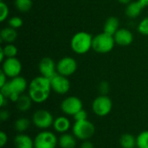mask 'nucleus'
Segmentation results:
<instances>
[{
	"instance_id": "obj_1",
	"label": "nucleus",
	"mask_w": 148,
	"mask_h": 148,
	"mask_svg": "<svg viewBox=\"0 0 148 148\" xmlns=\"http://www.w3.org/2000/svg\"><path fill=\"white\" fill-rule=\"evenodd\" d=\"M50 79L39 75L31 80L28 87V95L35 103H42L46 101L51 92Z\"/></svg>"
},
{
	"instance_id": "obj_2",
	"label": "nucleus",
	"mask_w": 148,
	"mask_h": 148,
	"mask_svg": "<svg viewBox=\"0 0 148 148\" xmlns=\"http://www.w3.org/2000/svg\"><path fill=\"white\" fill-rule=\"evenodd\" d=\"M93 36L86 31H79L75 33L70 41L72 50L78 55H84L92 49Z\"/></svg>"
},
{
	"instance_id": "obj_3",
	"label": "nucleus",
	"mask_w": 148,
	"mask_h": 148,
	"mask_svg": "<svg viewBox=\"0 0 148 148\" xmlns=\"http://www.w3.org/2000/svg\"><path fill=\"white\" fill-rule=\"evenodd\" d=\"M29 85L26 79L23 76H16L8 81L3 87L0 88V94L9 98L11 94L22 95L28 88Z\"/></svg>"
},
{
	"instance_id": "obj_4",
	"label": "nucleus",
	"mask_w": 148,
	"mask_h": 148,
	"mask_svg": "<svg viewBox=\"0 0 148 148\" xmlns=\"http://www.w3.org/2000/svg\"><path fill=\"white\" fill-rule=\"evenodd\" d=\"M115 45L114 36L101 32L93 37L92 49L100 54L110 52Z\"/></svg>"
},
{
	"instance_id": "obj_5",
	"label": "nucleus",
	"mask_w": 148,
	"mask_h": 148,
	"mask_svg": "<svg viewBox=\"0 0 148 148\" xmlns=\"http://www.w3.org/2000/svg\"><path fill=\"white\" fill-rule=\"evenodd\" d=\"M95 133V125L88 120L75 121L72 127V134L77 140H90Z\"/></svg>"
},
{
	"instance_id": "obj_6",
	"label": "nucleus",
	"mask_w": 148,
	"mask_h": 148,
	"mask_svg": "<svg viewBox=\"0 0 148 148\" xmlns=\"http://www.w3.org/2000/svg\"><path fill=\"white\" fill-rule=\"evenodd\" d=\"M113 108V102L109 96L100 95L92 103V110L94 114L99 117H104L109 114Z\"/></svg>"
},
{
	"instance_id": "obj_7",
	"label": "nucleus",
	"mask_w": 148,
	"mask_h": 148,
	"mask_svg": "<svg viewBox=\"0 0 148 148\" xmlns=\"http://www.w3.org/2000/svg\"><path fill=\"white\" fill-rule=\"evenodd\" d=\"M58 145V139L56 134L48 130H42L34 140L35 148H56Z\"/></svg>"
},
{
	"instance_id": "obj_8",
	"label": "nucleus",
	"mask_w": 148,
	"mask_h": 148,
	"mask_svg": "<svg viewBox=\"0 0 148 148\" xmlns=\"http://www.w3.org/2000/svg\"><path fill=\"white\" fill-rule=\"evenodd\" d=\"M54 117L50 112L45 109L36 110L32 115V123L39 129L46 130L53 126Z\"/></svg>"
},
{
	"instance_id": "obj_9",
	"label": "nucleus",
	"mask_w": 148,
	"mask_h": 148,
	"mask_svg": "<svg viewBox=\"0 0 148 148\" xmlns=\"http://www.w3.org/2000/svg\"><path fill=\"white\" fill-rule=\"evenodd\" d=\"M77 69V62L73 57L65 56L60 59L56 63L57 74L69 77L75 73Z\"/></svg>"
},
{
	"instance_id": "obj_10",
	"label": "nucleus",
	"mask_w": 148,
	"mask_h": 148,
	"mask_svg": "<svg viewBox=\"0 0 148 148\" xmlns=\"http://www.w3.org/2000/svg\"><path fill=\"white\" fill-rule=\"evenodd\" d=\"M8 78H14L20 75L22 71V63L16 57L6 58L2 62L1 69Z\"/></svg>"
},
{
	"instance_id": "obj_11",
	"label": "nucleus",
	"mask_w": 148,
	"mask_h": 148,
	"mask_svg": "<svg viewBox=\"0 0 148 148\" xmlns=\"http://www.w3.org/2000/svg\"><path fill=\"white\" fill-rule=\"evenodd\" d=\"M82 108L83 104L82 100L76 96H69L61 103V109L67 115L74 116L77 112L82 110Z\"/></svg>"
},
{
	"instance_id": "obj_12",
	"label": "nucleus",
	"mask_w": 148,
	"mask_h": 148,
	"mask_svg": "<svg viewBox=\"0 0 148 148\" xmlns=\"http://www.w3.org/2000/svg\"><path fill=\"white\" fill-rule=\"evenodd\" d=\"M51 88L58 95H65L70 89V82L68 77L56 74L50 79Z\"/></svg>"
},
{
	"instance_id": "obj_13",
	"label": "nucleus",
	"mask_w": 148,
	"mask_h": 148,
	"mask_svg": "<svg viewBox=\"0 0 148 148\" xmlns=\"http://www.w3.org/2000/svg\"><path fill=\"white\" fill-rule=\"evenodd\" d=\"M38 69L41 75L51 79L54 75L57 74L56 71V64L53 59L50 57H43L38 64Z\"/></svg>"
},
{
	"instance_id": "obj_14",
	"label": "nucleus",
	"mask_w": 148,
	"mask_h": 148,
	"mask_svg": "<svg viewBox=\"0 0 148 148\" xmlns=\"http://www.w3.org/2000/svg\"><path fill=\"white\" fill-rule=\"evenodd\" d=\"M114 38L115 44L120 46H128L134 41V35L129 29L126 28H120L114 35Z\"/></svg>"
},
{
	"instance_id": "obj_15",
	"label": "nucleus",
	"mask_w": 148,
	"mask_h": 148,
	"mask_svg": "<svg viewBox=\"0 0 148 148\" xmlns=\"http://www.w3.org/2000/svg\"><path fill=\"white\" fill-rule=\"evenodd\" d=\"M144 8H145V6L139 0L132 1L131 3L127 4L125 12H126V15L127 17L131 18V19L136 18L140 15V13Z\"/></svg>"
},
{
	"instance_id": "obj_16",
	"label": "nucleus",
	"mask_w": 148,
	"mask_h": 148,
	"mask_svg": "<svg viewBox=\"0 0 148 148\" xmlns=\"http://www.w3.org/2000/svg\"><path fill=\"white\" fill-rule=\"evenodd\" d=\"M16 148H34V140L27 134L19 133L14 139Z\"/></svg>"
},
{
	"instance_id": "obj_17",
	"label": "nucleus",
	"mask_w": 148,
	"mask_h": 148,
	"mask_svg": "<svg viewBox=\"0 0 148 148\" xmlns=\"http://www.w3.org/2000/svg\"><path fill=\"white\" fill-rule=\"evenodd\" d=\"M70 121L65 116H59L56 119H55L53 123L54 130L59 134H65L69 131L70 128Z\"/></svg>"
},
{
	"instance_id": "obj_18",
	"label": "nucleus",
	"mask_w": 148,
	"mask_h": 148,
	"mask_svg": "<svg viewBox=\"0 0 148 148\" xmlns=\"http://www.w3.org/2000/svg\"><path fill=\"white\" fill-rule=\"evenodd\" d=\"M58 145L61 148H75L76 138L73 134H62L58 139Z\"/></svg>"
},
{
	"instance_id": "obj_19",
	"label": "nucleus",
	"mask_w": 148,
	"mask_h": 148,
	"mask_svg": "<svg viewBox=\"0 0 148 148\" xmlns=\"http://www.w3.org/2000/svg\"><path fill=\"white\" fill-rule=\"evenodd\" d=\"M119 25H120V22L117 17L109 16L106 20V22L103 25V32H105L108 35L114 36L116 33V31L120 29Z\"/></svg>"
},
{
	"instance_id": "obj_20",
	"label": "nucleus",
	"mask_w": 148,
	"mask_h": 148,
	"mask_svg": "<svg viewBox=\"0 0 148 148\" xmlns=\"http://www.w3.org/2000/svg\"><path fill=\"white\" fill-rule=\"evenodd\" d=\"M17 37V32L11 27H5L0 31V39L5 43H13Z\"/></svg>"
},
{
	"instance_id": "obj_21",
	"label": "nucleus",
	"mask_w": 148,
	"mask_h": 148,
	"mask_svg": "<svg viewBox=\"0 0 148 148\" xmlns=\"http://www.w3.org/2000/svg\"><path fill=\"white\" fill-rule=\"evenodd\" d=\"M32 102H33V101L31 100V98L29 97V95L22 94L19 96L17 101L16 102V108L19 111L26 112V111L30 109V108L32 106Z\"/></svg>"
},
{
	"instance_id": "obj_22",
	"label": "nucleus",
	"mask_w": 148,
	"mask_h": 148,
	"mask_svg": "<svg viewBox=\"0 0 148 148\" xmlns=\"http://www.w3.org/2000/svg\"><path fill=\"white\" fill-rule=\"evenodd\" d=\"M120 145L122 148L137 147V140L131 134H124L120 139Z\"/></svg>"
},
{
	"instance_id": "obj_23",
	"label": "nucleus",
	"mask_w": 148,
	"mask_h": 148,
	"mask_svg": "<svg viewBox=\"0 0 148 148\" xmlns=\"http://www.w3.org/2000/svg\"><path fill=\"white\" fill-rule=\"evenodd\" d=\"M14 3L16 9L20 12H28L33 5L32 0H15Z\"/></svg>"
},
{
	"instance_id": "obj_24",
	"label": "nucleus",
	"mask_w": 148,
	"mask_h": 148,
	"mask_svg": "<svg viewBox=\"0 0 148 148\" xmlns=\"http://www.w3.org/2000/svg\"><path fill=\"white\" fill-rule=\"evenodd\" d=\"M29 124H30V121L29 119L25 117H21L15 121L14 127H15V129L18 133H23L29 128Z\"/></svg>"
},
{
	"instance_id": "obj_25",
	"label": "nucleus",
	"mask_w": 148,
	"mask_h": 148,
	"mask_svg": "<svg viewBox=\"0 0 148 148\" xmlns=\"http://www.w3.org/2000/svg\"><path fill=\"white\" fill-rule=\"evenodd\" d=\"M5 58H12V57H16L17 53H18V49L16 48V46H15L13 43H6L4 47L2 48Z\"/></svg>"
},
{
	"instance_id": "obj_26",
	"label": "nucleus",
	"mask_w": 148,
	"mask_h": 148,
	"mask_svg": "<svg viewBox=\"0 0 148 148\" xmlns=\"http://www.w3.org/2000/svg\"><path fill=\"white\" fill-rule=\"evenodd\" d=\"M137 148H148V131L141 132L137 137Z\"/></svg>"
},
{
	"instance_id": "obj_27",
	"label": "nucleus",
	"mask_w": 148,
	"mask_h": 148,
	"mask_svg": "<svg viewBox=\"0 0 148 148\" xmlns=\"http://www.w3.org/2000/svg\"><path fill=\"white\" fill-rule=\"evenodd\" d=\"M9 12L10 11H9L8 5L1 0L0 1V22L3 23L7 19L9 16Z\"/></svg>"
},
{
	"instance_id": "obj_28",
	"label": "nucleus",
	"mask_w": 148,
	"mask_h": 148,
	"mask_svg": "<svg viewBox=\"0 0 148 148\" xmlns=\"http://www.w3.org/2000/svg\"><path fill=\"white\" fill-rule=\"evenodd\" d=\"M137 29H138L139 33H140L141 35L148 36V16L143 18L140 22Z\"/></svg>"
},
{
	"instance_id": "obj_29",
	"label": "nucleus",
	"mask_w": 148,
	"mask_h": 148,
	"mask_svg": "<svg viewBox=\"0 0 148 148\" xmlns=\"http://www.w3.org/2000/svg\"><path fill=\"white\" fill-rule=\"evenodd\" d=\"M8 24L10 27L16 29L23 25V19L20 16H12L8 20Z\"/></svg>"
},
{
	"instance_id": "obj_30",
	"label": "nucleus",
	"mask_w": 148,
	"mask_h": 148,
	"mask_svg": "<svg viewBox=\"0 0 148 148\" xmlns=\"http://www.w3.org/2000/svg\"><path fill=\"white\" fill-rule=\"evenodd\" d=\"M99 92L101 95H108V94L109 93V90H110V85L108 82L106 81H102L100 84H99Z\"/></svg>"
},
{
	"instance_id": "obj_31",
	"label": "nucleus",
	"mask_w": 148,
	"mask_h": 148,
	"mask_svg": "<svg viewBox=\"0 0 148 148\" xmlns=\"http://www.w3.org/2000/svg\"><path fill=\"white\" fill-rule=\"evenodd\" d=\"M73 117H74L75 121H85V120H88V113H87L86 110H84V109L82 108V110H80L79 112H77Z\"/></svg>"
},
{
	"instance_id": "obj_32",
	"label": "nucleus",
	"mask_w": 148,
	"mask_h": 148,
	"mask_svg": "<svg viewBox=\"0 0 148 148\" xmlns=\"http://www.w3.org/2000/svg\"><path fill=\"white\" fill-rule=\"evenodd\" d=\"M8 141V136L4 132H0V147H3Z\"/></svg>"
},
{
	"instance_id": "obj_33",
	"label": "nucleus",
	"mask_w": 148,
	"mask_h": 148,
	"mask_svg": "<svg viewBox=\"0 0 148 148\" xmlns=\"http://www.w3.org/2000/svg\"><path fill=\"white\" fill-rule=\"evenodd\" d=\"M10 118V112L6 109H2L0 111V120L2 121H5Z\"/></svg>"
},
{
	"instance_id": "obj_34",
	"label": "nucleus",
	"mask_w": 148,
	"mask_h": 148,
	"mask_svg": "<svg viewBox=\"0 0 148 148\" xmlns=\"http://www.w3.org/2000/svg\"><path fill=\"white\" fill-rule=\"evenodd\" d=\"M80 148H95L94 144L88 140H84L82 141V143L81 144Z\"/></svg>"
},
{
	"instance_id": "obj_35",
	"label": "nucleus",
	"mask_w": 148,
	"mask_h": 148,
	"mask_svg": "<svg viewBox=\"0 0 148 148\" xmlns=\"http://www.w3.org/2000/svg\"><path fill=\"white\" fill-rule=\"evenodd\" d=\"M7 76H6V75L1 70V72H0V88L1 87H3L8 81H7Z\"/></svg>"
},
{
	"instance_id": "obj_36",
	"label": "nucleus",
	"mask_w": 148,
	"mask_h": 148,
	"mask_svg": "<svg viewBox=\"0 0 148 148\" xmlns=\"http://www.w3.org/2000/svg\"><path fill=\"white\" fill-rule=\"evenodd\" d=\"M8 101H9V98L3 96V95L0 94V106L2 108H4L8 105Z\"/></svg>"
},
{
	"instance_id": "obj_37",
	"label": "nucleus",
	"mask_w": 148,
	"mask_h": 148,
	"mask_svg": "<svg viewBox=\"0 0 148 148\" xmlns=\"http://www.w3.org/2000/svg\"><path fill=\"white\" fill-rule=\"evenodd\" d=\"M119 3H122V4H128L129 3L132 2V0H117Z\"/></svg>"
},
{
	"instance_id": "obj_38",
	"label": "nucleus",
	"mask_w": 148,
	"mask_h": 148,
	"mask_svg": "<svg viewBox=\"0 0 148 148\" xmlns=\"http://www.w3.org/2000/svg\"><path fill=\"white\" fill-rule=\"evenodd\" d=\"M145 7H147L148 6V0H139Z\"/></svg>"
},
{
	"instance_id": "obj_39",
	"label": "nucleus",
	"mask_w": 148,
	"mask_h": 148,
	"mask_svg": "<svg viewBox=\"0 0 148 148\" xmlns=\"http://www.w3.org/2000/svg\"><path fill=\"white\" fill-rule=\"evenodd\" d=\"M136 148H137V147H136Z\"/></svg>"
},
{
	"instance_id": "obj_40",
	"label": "nucleus",
	"mask_w": 148,
	"mask_h": 148,
	"mask_svg": "<svg viewBox=\"0 0 148 148\" xmlns=\"http://www.w3.org/2000/svg\"><path fill=\"white\" fill-rule=\"evenodd\" d=\"M34 148H35V147H34Z\"/></svg>"
}]
</instances>
